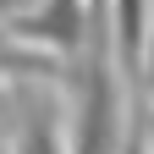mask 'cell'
<instances>
[{
    "instance_id": "obj_1",
    "label": "cell",
    "mask_w": 154,
    "mask_h": 154,
    "mask_svg": "<svg viewBox=\"0 0 154 154\" xmlns=\"http://www.w3.org/2000/svg\"><path fill=\"white\" fill-rule=\"evenodd\" d=\"M121 55H116V22H94V38L83 50V72L72 83V154H121L132 105H121Z\"/></svg>"
},
{
    "instance_id": "obj_2",
    "label": "cell",
    "mask_w": 154,
    "mask_h": 154,
    "mask_svg": "<svg viewBox=\"0 0 154 154\" xmlns=\"http://www.w3.org/2000/svg\"><path fill=\"white\" fill-rule=\"evenodd\" d=\"M17 116H22V121L11 132V154H66L61 99H55V94H28V105Z\"/></svg>"
},
{
    "instance_id": "obj_3",
    "label": "cell",
    "mask_w": 154,
    "mask_h": 154,
    "mask_svg": "<svg viewBox=\"0 0 154 154\" xmlns=\"http://www.w3.org/2000/svg\"><path fill=\"white\" fill-rule=\"evenodd\" d=\"M121 154H154V143H149V99L143 94L132 99V127H127V149Z\"/></svg>"
},
{
    "instance_id": "obj_4",
    "label": "cell",
    "mask_w": 154,
    "mask_h": 154,
    "mask_svg": "<svg viewBox=\"0 0 154 154\" xmlns=\"http://www.w3.org/2000/svg\"><path fill=\"white\" fill-rule=\"evenodd\" d=\"M138 94L154 105V22H149V44H143V72H138Z\"/></svg>"
},
{
    "instance_id": "obj_5",
    "label": "cell",
    "mask_w": 154,
    "mask_h": 154,
    "mask_svg": "<svg viewBox=\"0 0 154 154\" xmlns=\"http://www.w3.org/2000/svg\"><path fill=\"white\" fill-rule=\"evenodd\" d=\"M22 11V0H0V17H17Z\"/></svg>"
}]
</instances>
